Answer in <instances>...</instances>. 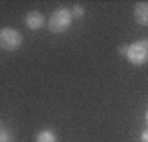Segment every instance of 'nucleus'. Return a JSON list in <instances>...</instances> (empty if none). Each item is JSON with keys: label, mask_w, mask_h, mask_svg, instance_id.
Listing matches in <instances>:
<instances>
[{"label": "nucleus", "mask_w": 148, "mask_h": 142, "mask_svg": "<svg viewBox=\"0 0 148 142\" xmlns=\"http://www.w3.org/2000/svg\"><path fill=\"white\" fill-rule=\"evenodd\" d=\"M73 22V16H71V12L67 8H57L49 18H47V28H49V32H53V34H61V32H65L69 26Z\"/></svg>", "instance_id": "1"}, {"label": "nucleus", "mask_w": 148, "mask_h": 142, "mask_svg": "<svg viewBox=\"0 0 148 142\" xmlns=\"http://www.w3.org/2000/svg\"><path fill=\"white\" fill-rule=\"evenodd\" d=\"M125 57L132 65H144L148 63V40H138L126 47Z\"/></svg>", "instance_id": "2"}, {"label": "nucleus", "mask_w": 148, "mask_h": 142, "mask_svg": "<svg viewBox=\"0 0 148 142\" xmlns=\"http://www.w3.org/2000/svg\"><path fill=\"white\" fill-rule=\"evenodd\" d=\"M22 46V34L16 28H2L0 30V47L4 51H16Z\"/></svg>", "instance_id": "3"}, {"label": "nucleus", "mask_w": 148, "mask_h": 142, "mask_svg": "<svg viewBox=\"0 0 148 142\" xmlns=\"http://www.w3.org/2000/svg\"><path fill=\"white\" fill-rule=\"evenodd\" d=\"M24 22H26V26H28L30 30H40V28H44L46 18H44V14H42V12L32 10V12H28V14H26Z\"/></svg>", "instance_id": "4"}, {"label": "nucleus", "mask_w": 148, "mask_h": 142, "mask_svg": "<svg viewBox=\"0 0 148 142\" xmlns=\"http://www.w3.org/2000/svg\"><path fill=\"white\" fill-rule=\"evenodd\" d=\"M134 20L140 26H148V2H138L134 6Z\"/></svg>", "instance_id": "5"}, {"label": "nucleus", "mask_w": 148, "mask_h": 142, "mask_svg": "<svg viewBox=\"0 0 148 142\" xmlns=\"http://www.w3.org/2000/svg\"><path fill=\"white\" fill-rule=\"evenodd\" d=\"M57 140V134L53 132V130H40L38 134H36V142H56Z\"/></svg>", "instance_id": "6"}, {"label": "nucleus", "mask_w": 148, "mask_h": 142, "mask_svg": "<svg viewBox=\"0 0 148 142\" xmlns=\"http://www.w3.org/2000/svg\"><path fill=\"white\" fill-rule=\"evenodd\" d=\"M71 16H73V18H83V16H85V8H83L81 4H75L73 10H71Z\"/></svg>", "instance_id": "7"}, {"label": "nucleus", "mask_w": 148, "mask_h": 142, "mask_svg": "<svg viewBox=\"0 0 148 142\" xmlns=\"http://www.w3.org/2000/svg\"><path fill=\"white\" fill-rule=\"evenodd\" d=\"M0 142H14V136H12L10 130L0 128Z\"/></svg>", "instance_id": "8"}, {"label": "nucleus", "mask_w": 148, "mask_h": 142, "mask_svg": "<svg viewBox=\"0 0 148 142\" xmlns=\"http://www.w3.org/2000/svg\"><path fill=\"white\" fill-rule=\"evenodd\" d=\"M140 142H148V128L140 134Z\"/></svg>", "instance_id": "9"}, {"label": "nucleus", "mask_w": 148, "mask_h": 142, "mask_svg": "<svg viewBox=\"0 0 148 142\" xmlns=\"http://www.w3.org/2000/svg\"><path fill=\"white\" fill-rule=\"evenodd\" d=\"M126 47H128V46H121V47H119V51H121V55H125V53H126Z\"/></svg>", "instance_id": "10"}, {"label": "nucleus", "mask_w": 148, "mask_h": 142, "mask_svg": "<svg viewBox=\"0 0 148 142\" xmlns=\"http://www.w3.org/2000/svg\"><path fill=\"white\" fill-rule=\"evenodd\" d=\"M146 122H148V111H146Z\"/></svg>", "instance_id": "11"}]
</instances>
